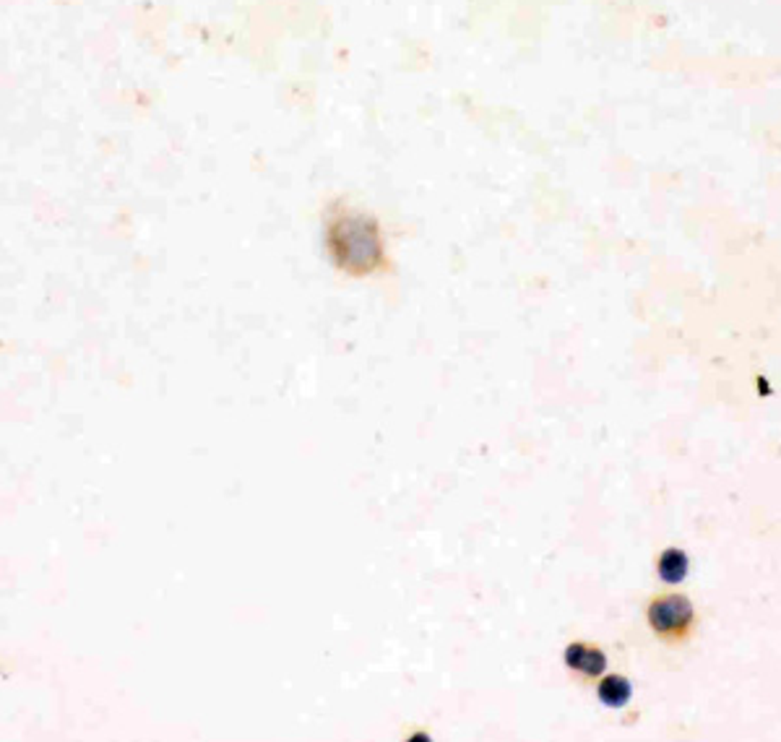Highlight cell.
<instances>
[{"instance_id":"cell-4","label":"cell","mask_w":781,"mask_h":742,"mask_svg":"<svg viewBox=\"0 0 781 742\" xmlns=\"http://www.w3.org/2000/svg\"><path fill=\"white\" fill-rule=\"evenodd\" d=\"M597 696H599V701H602L607 709H622V706H628L630 698H633V685H630L628 677L607 675L599 680V685H597Z\"/></svg>"},{"instance_id":"cell-2","label":"cell","mask_w":781,"mask_h":742,"mask_svg":"<svg viewBox=\"0 0 781 742\" xmlns=\"http://www.w3.org/2000/svg\"><path fill=\"white\" fill-rule=\"evenodd\" d=\"M646 623L664 646H682L693 639L698 628V612L687 594L664 591L651 597L646 607Z\"/></svg>"},{"instance_id":"cell-1","label":"cell","mask_w":781,"mask_h":742,"mask_svg":"<svg viewBox=\"0 0 781 742\" xmlns=\"http://www.w3.org/2000/svg\"><path fill=\"white\" fill-rule=\"evenodd\" d=\"M331 248L341 269L352 273H368L380 261V240L373 222L362 216H346L331 227Z\"/></svg>"},{"instance_id":"cell-3","label":"cell","mask_w":781,"mask_h":742,"mask_svg":"<svg viewBox=\"0 0 781 742\" xmlns=\"http://www.w3.org/2000/svg\"><path fill=\"white\" fill-rule=\"evenodd\" d=\"M565 667L586 680H594L607 673V654L591 643H571L565 648Z\"/></svg>"},{"instance_id":"cell-5","label":"cell","mask_w":781,"mask_h":742,"mask_svg":"<svg viewBox=\"0 0 781 742\" xmlns=\"http://www.w3.org/2000/svg\"><path fill=\"white\" fill-rule=\"evenodd\" d=\"M687 568H690V560L678 547H667L656 560V574L664 583H679L687 575Z\"/></svg>"}]
</instances>
